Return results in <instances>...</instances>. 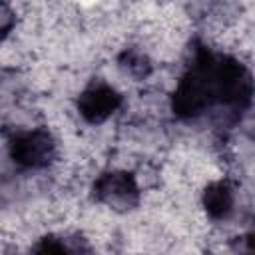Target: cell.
I'll list each match as a JSON object with an SVG mask.
<instances>
[{
    "label": "cell",
    "mask_w": 255,
    "mask_h": 255,
    "mask_svg": "<svg viewBox=\"0 0 255 255\" xmlns=\"http://www.w3.org/2000/svg\"><path fill=\"white\" fill-rule=\"evenodd\" d=\"M96 195L112 205H131L137 197V185L129 173L114 171L96 181Z\"/></svg>",
    "instance_id": "obj_3"
},
{
    "label": "cell",
    "mask_w": 255,
    "mask_h": 255,
    "mask_svg": "<svg viewBox=\"0 0 255 255\" xmlns=\"http://www.w3.org/2000/svg\"><path fill=\"white\" fill-rule=\"evenodd\" d=\"M203 203H205V209L211 217H215V219L227 217L233 209V191L223 181L211 183L203 195Z\"/></svg>",
    "instance_id": "obj_4"
},
{
    "label": "cell",
    "mask_w": 255,
    "mask_h": 255,
    "mask_svg": "<svg viewBox=\"0 0 255 255\" xmlns=\"http://www.w3.org/2000/svg\"><path fill=\"white\" fill-rule=\"evenodd\" d=\"M243 255H255V233L247 237V241H245V249H243Z\"/></svg>",
    "instance_id": "obj_6"
},
{
    "label": "cell",
    "mask_w": 255,
    "mask_h": 255,
    "mask_svg": "<svg viewBox=\"0 0 255 255\" xmlns=\"http://www.w3.org/2000/svg\"><path fill=\"white\" fill-rule=\"evenodd\" d=\"M120 104H122L120 94L112 86L98 82V84L88 86L82 92V96L78 100V110L88 122L100 124V122L108 120L118 110Z\"/></svg>",
    "instance_id": "obj_2"
},
{
    "label": "cell",
    "mask_w": 255,
    "mask_h": 255,
    "mask_svg": "<svg viewBox=\"0 0 255 255\" xmlns=\"http://www.w3.org/2000/svg\"><path fill=\"white\" fill-rule=\"evenodd\" d=\"M32 255H70V253H68V249L60 241H56V239H44L34 249Z\"/></svg>",
    "instance_id": "obj_5"
},
{
    "label": "cell",
    "mask_w": 255,
    "mask_h": 255,
    "mask_svg": "<svg viewBox=\"0 0 255 255\" xmlns=\"http://www.w3.org/2000/svg\"><path fill=\"white\" fill-rule=\"evenodd\" d=\"M54 153V143L48 131L30 129L14 135L10 143L12 159L22 167H42L50 161Z\"/></svg>",
    "instance_id": "obj_1"
},
{
    "label": "cell",
    "mask_w": 255,
    "mask_h": 255,
    "mask_svg": "<svg viewBox=\"0 0 255 255\" xmlns=\"http://www.w3.org/2000/svg\"><path fill=\"white\" fill-rule=\"evenodd\" d=\"M128 60H129V62H133V56H131V54H129V58H128ZM135 66H137V64H129V70H131V72H133V68H135Z\"/></svg>",
    "instance_id": "obj_7"
}]
</instances>
